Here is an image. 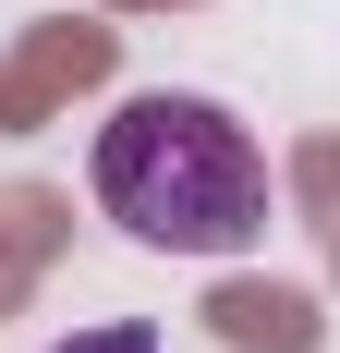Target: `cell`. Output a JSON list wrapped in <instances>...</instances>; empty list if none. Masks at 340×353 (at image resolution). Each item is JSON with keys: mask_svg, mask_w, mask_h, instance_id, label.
Here are the masks:
<instances>
[{"mask_svg": "<svg viewBox=\"0 0 340 353\" xmlns=\"http://www.w3.org/2000/svg\"><path fill=\"white\" fill-rule=\"evenodd\" d=\"M98 208L158 256H243L268 232V159L219 98L146 85L98 122Z\"/></svg>", "mask_w": 340, "mask_h": 353, "instance_id": "obj_1", "label": "cell"}, {"mask_svg": "<svg viewBox=\"0 0 340 353\" xmlns=\"http://www.w3.org/2000/svg\"><path fill=\"white\" fill-rule=\"evenodd\" d=\"M49 353H158V329H146V317H109V329H73V341H49Z\"/></svg>", "mask_w": 340, "mask_h": 353, "instance_id": "obj_2", "label": "cell"}]
</instances>
